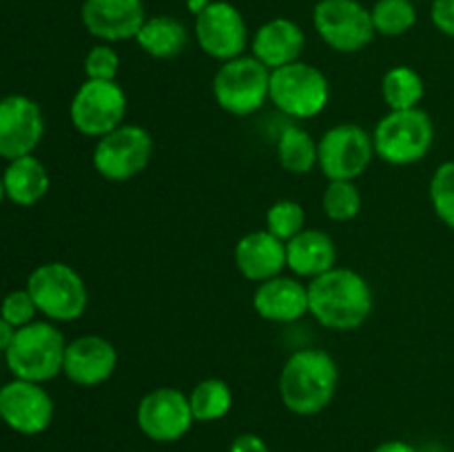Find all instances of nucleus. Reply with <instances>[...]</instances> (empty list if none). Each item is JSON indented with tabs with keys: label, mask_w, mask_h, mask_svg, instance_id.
I'll use <instances>...</instances> for the list:
<instances>
[{
	"label": "nucleus",
	"mask_w": 454,
	"mask_h": 452,
	"mask_svg": "<svg viewBox=\"0 0 454 452\" xmlns=\"http://www.w3.org/2000/svg\"><path fill=\"white\" fill-rule=\"evenodd\" d=\"M306 229V211L295 199H278L266 211V230L282 242L295 238Z\"/></svg>",
	"instance_id": "c756f323"
},
{
	"label": "nucleus",
	"mask_w": 454,
	"mask_h": 452,
	"mask_svg": "<svg viewBox=\"0 0 454 452\" xmlns=\"http://www.w3.org/2000/svg\"><path fill=\"white\" fill-rule=\"evenodd\" d=\"M375 158L372 133L359 124H335L317 140V167L328 182H355L368 171Z\"/></svg>",
	"instance_id": "9d476101"
},
{
	"label": "nucleus",
	"mask_w": 454,
	"mask_h": 452,
	"mask_svg": "<svg viewBox=\"0 0 454 452\" xmlns=\"http://www.w3.org/2000/svg\"><path fill=\"white\" fill-rule=\"evenodd\" d=\"M313 27L324 44L337 53H357L375 38L371 9L359 0H317Z\"/></svg>",
	"instance_id": "9b49d317"
},
{
	"label": "nucleus",
	"mask_w": 454,
	"mask_h": 452,
	"mask_svg": "<svg viewBox=\"0 0 454 452\" xmlns=\"http://www.w3.org/2000/svg\"><path fill=\"white\" fill-rule=\"evenodd\" d=\"M430 20L439 34L454 38V0H433Z\"/></svg>",
	"instance_id": "473e14b6"
},
{
	"label": "nucleus",
	"mask_w": 454,
	"mask_h": 452,
	"mask_svg": "<svg viewBox=\"0 0 454 452\" xmlns=\"http://www.w3.org/2000/svg\"><path fill=\"white\" fill-rule=\"evenodd\" d=\"M118 71L120 56L111 44H96L84 56V75H87V80H115Z\"/></svg>",
	"instance_id": "2f4dec72"
},
{
	"label": "nucleus",
	"mask_w": 454,
	"mask_h": 452,
	"mask_svg": "<svg viewBox=\"0 0 454 452\" xmlns=\"http://www.w3.org/2000/svg\"><path fill=\"white\" fill-rule=\"evenodd\" d=\"M65 350L67 339L60 328L49 319H35L18 328L4 362L13 379L47 384L62 372Z\"/></svg>",
	"instance_id": "7ed1b4c3"
},
{
	"label": "nucleus",
	"mask_w": 454,
	"mask_h": 452,
	"mask_svg": "<svg viewBox=\"0 0 454 452\" xmlns=\"http://www.w3.org/2000/svg\"><path fill=\"white\" fill-rule=\"evenodd\" d=\"M233 257L242 277L262 284L282 275L286 269V242L266 229L251 230L235 244Z\"/></svg>",
	"instance_id": "aec40b11"
},
{
	"label": "nucleus",
	"mask_w": 454,
	"mask_h": 452,
	"mask_svg": "<svg viewBox=\"0 0 454 452\" xmlns=\"http://www.w3.org/2000/svg\"><path fill=\"white\" fill-rule=\"evenodd\" d=\"M0 388H3V386H0Z\"/></svg>",
	"instance_id": "ea45409f"
},
{
	"label": "nucleus",
	"mask_w": 454,
	"mask_h": 452,
	"mask_svg": "<svg viewBox=\"0 0 454 452\" xmlns=\"http://www.w3.org/2000/svg\"><path fill=\"white\" fill-rule=\"evenodd\" d=\"M118 368V350L100 335H82L67 341L62 375L80 388H96L111 379Z\"/></svg>",
	"instance_id": "f3484780"
},
{
	"label": "nucleus",
	"mask_w": 454,
	"mask_h": 452,
	"mask_svg": "<svg viewBox=\"0 0 454 452\" xmlns=\"http://www.w3.org/2000/svg\"><path fill=\"white\" fill-rule=\"evenodd\" d=\"M253 308L264 322L293 323L309 313V286L284 273L270 277L257 284Z\"/></svg>",
	"instance_id": "a211bd4d"
},
{
	"label": "nucleus",
	"mask_w": 454,
	"mask_h": 452,
	"mask_svg": "<svg viewBox=\"0 0 454 452\" xmlns=\"http://www.w3.org/2000/svg\"><path fill=\"white\" fill-rule=\"evenodd\" d=\"M16 326H12V323L7 322V319L0 317V353H7L9 346H12L13 337H16Z\"/></svg>",
	"instance_id": "f704fd0d"
},
{
	"label": "nucleus",
	"mask_w": 454,
	"mask_h": 452,
	"mask_svg": "<svg viewBox=\"0 0 454 452\" xmlns=\"http://www.w3.org/2000/svg\"><path fill=\"white\" fill-rule=\"evenodd\" d=\"M25 288L34 297L35 308L53 323L75 322L89 306L87 282L65 261H44L27 277Z\"/></svg>",
	"instance_id": "20e7f679"
},
{
	"label": "nucleus",
	"mask_w": 454,
	"mask_h": 452,
	"mask_svg": "<svg viewBox=\"0 0 454 452\" xmlns=\"http://www.w3.org/2000/svg\"><path fill=\"white\" fill-rule=\"evenodd\" d=\"M322 208L331 222H350L362 211V193L348 180H333L324 189Z\"/></svg>",
	"instance_id": "cd10ccee"
},
{
	"label": "nucleus",
	"mask_w": 454,
	"mask_h": 452,
	"mask_svg": "<svg viewBox=\"0 0 454 452\" xmlns=\"http://www.w3.org/2000/svg\"><path fill=\"white\" fill-rule=\"evenodd\" d=\"M270 69L255 56L233 58L222 62L213 75V97L231 115H253L269 102Z\"/></svg>",
	"instance_id": "0eeeda50"
},
{
	"label": "nucleus",
	"mask_w": 454,
	"mask_h": 452,
	"mask_svg": "<svg viewBox=\"0 0 454 452\" xmlns=\"http://www.w3.org/2000/svg\"><path fill=\"white\" fill-rule=\"evenodd\" d=\"M195 43L213 60H233L248 44V27L242 12L226 0H213L195 16Z\"/></svg>",
	"instance_id": "ddd939ff"
},
{
	"label": "nucleus",
	"mask_w": 454,
	"mask_h": 452,
	"mask_svg": "<svg viewBox=\"0 0 454 452\" xmlns=\"http://www.w3.org/2000/svg\"><path fill=\"white\" fill-rule=\"evenodd\" d=\"M153 158V137L140 124H120L93 146V168L109 182H129L140 175Z\"/></svg>",
	"instance_id": "6e6552de"
},
{
	"label": "nucleus",
	"mask_w": 454,
	"mask_h": 452,
	"mask_svg": "<svg viewBox=\"0 0 454 452\" xmlns=\"http://www.w3.org/2000/svg\"><path fill=\"white\" fill-rule=\"evenodd\" d=\"M44 136V115L38 102L22 93L0 97V158L31 155Z\"/></svg>",
	"instance_id": "2eb2a0df"
},
{
	"label": "nucleus",
	"mask_w": 454,
	"mask_h": 452,
	"mask_svg": "<svg viewBox=\"0 0 454 452\" xmlns=\"http://www.w3.org/2000/svg\"><path fill=\"white\" fill-rule=\"evenodd\" d=\"M136 421L140 433L151 441H180L195 421L189 406V394L171 386H160L140 399Z\"/></svg>",
	"instance_id": "f8f14e48"
},
{
	"label": "nucleus",
	"mask_w": 454,
	"mask_h": 452,
	"mask_svg": "<svg viewBox=\"0 0 454 452\" xmlns=\"http://www.w3.org/2000/svg\"><path fill=\"white\" fill-rule=\"evenodd\" d=\"M428 195L434 215L454 230V160H446L434 168Z\"/></svg>",
	"instance_id": "c85d7f7f"
},
{
	"label": "nucleus",
	"mask_w": 454,
	"mask_h": 452,
	"mask_svg": "<svg viewBox=\"0 0 454 452\" xmlns=\"http://www.w3.org/2000/svg\"><path fill=\"white\" fill-rule=\"evenodd\" d=\"M372 144L377 158L393 167L421 162L434 144L433 118L421 106L388 111L372 129Z\"/></svg>",
	"instance_id": "39448f33"
},
{
	"label": "nucleus",
	"mask_w": 454,
	"mask_h": 452,
	"mask_svg": "<svg viewBox=\"0 0 454 452\" xmlns=\"http://www.w3.org/2000/svg\"><path fill=\"white\" fill-rule=\"evenodd\" d=\"M372 288L357 270L335 266L310 279L309 313L331 331H355L372 313Z\"/></svg>",
	"instance_id": "f257e3e1"
},
{
	"label": "nucleus",
	"mask_w": 454,
	"mask_h": 452,
	"mask_svg": "<svg viewBox=\"0 0 454 452\" xmlns=\"http://www.w3.org/2000/svg\"><path fill=\"white\" fill-rule=\"evenodd\" d=\"M229 452H270L269 443L253 433H242L231 441Z\"/></svg>",
	"instance_id": "72a5a7b5"
},
{
	"label": "nucleus",
	"mask_w": 454,
	"mask_h": 452,
	"mask_svg": "<svg viewBox=\"0 0 454 452\" xmlns=\"http://www.w3.org/2000/svg\"><path fill=\"white\" fill-rule=\"evenodd\" d=\"M136 43L146 56L155 60H171L186 49L189 31L184 22L173 16H151L137 31Z\"/></svg>",
	"instance_id": "5701e85b"
},
{
	"label": "nucleus",
	"mask_w": 454,
	"mask_h": 452,
	"mask_svg": "<svg viewBox=\"0 0 454 452\" xmlns=\"http://www.w3.org/2000/svg\"><path fill=\"white\" fill-rule=\"evenodd\" d=\"M269 100L288 118L310 120L328 106L331 84L317 66L297 60L270 71Z\"/></svg>",
	"instance_id": "423d86ee"
},
{
	"label": "nucleus",
	"mask_w": 454,
	"mask_h": 452,
	"mask_svg": "<svg viewBox=\"0 0 454 452\" xmlns=\"http://www.w3.org/2000/svg\"><path fill=\"white\" fill-rule=\"evenodd\" d=\"M411 3H419V0H411Z\"/></svg>",
	"instance_id": "58836bf2"
},
{
	"label": "nucleus",
	"mask_w": 454,
	"mask_h": 452,
	"mask_svg": "<svg viewBox=\"0 0 454 452\" xmlns=\"http://www.w3.org/2000/svg\"><path fill=\"white\" fill-rule=\"evenodd\" d=\"M146 18L142 0H84L80 7L84 29L106 44L136 40Z\"/></svg>",
	"instance_id": "dca6fc26"
},
{
	"label": "nucleus",
	"mask_w": 454,
	"mask_h": 452,
	"mask_svg": "<svg viewBox=\"0 0 454 452\" xmlns=\"http://www.w3.org/2000/svg\"><path fill=\"white\" fill-rule=\"evenodd\" d=\"M278 160L284 171L306 175L317 167V140L306 129L288 124L278 137Z\"/></svg>",
	"instance_id": "393cba45"
},
{
	"label": "nucleus",
	"mask_w": 454,
	"mask_h": 452,
	"mask_svg": "<svg viewBox=\"0 0 454 452\" xmlns=\"http://www.w3.org/2000/svg\"><path fill=\"white\" fill-rule=\"evenodd\" d=\"M372 452H417V450L412 443L402 441V439H390V441L380 443Z\"/></svg>",
	"instance_id": "c9c22d12"
},
{
	"label": "nucleus",
	"mask_w": 454,
	"mask_h": 452,
	"mask_svg": "<svg viewBox=\"0 0 454 452\" xmlns=\"http://www.w3.org/2000/svg\"><path fill=\"white\" fill-rule=\"evenodd\" d=\"M53 412L56 406L43 384L12 379L0 388V421L13 433L25 437L44 433L51 425Z\"/></svg>",
	"instance_id": "4468645a"
},
{
	"label": "nucleus",
	"mask_w": 454,
	"mask_h": 452,
	"mask_svg": "<svg viewBox=\"0 0 454 452\" xmlns=\"http://www.w3.org/2000/svg\"><path fill=\"white\" fill-rule=\"evenodd\" d=\"M71 124L84 137L111 133L127 118V93L118 80H84L69 105Z\"/></svg>",
	"instance_id": "1a4fd4ad"
},
{
	"label": "nucleus",
	"mask_w": 454,
	"mask_h": 452,
	"mask_svg": "<svg viewBox=\"0 0 454 452\" xmlns=\"http://www.w3.org/2000/svg\"><path fill=\"white\" fill-rule=\"evenodd\" d=\"M426 96V82L417 69L397 65L381 78V97L390 111L417 109Z\"/></svg>",
	"instance_id": "b1692460"
},
{
	"label": "nucleus",
	"mask_w": 454,
	"mask_h": 452,
	"mask_svg": "<svg viewBox=\"0 0 454 452\" xmlns=\"http://www.w3.org/2000/svg\"><path fill=\"white\" fill-rule=\"evenodd\" d=\"M306 47V34L291 18H270L257 27L251 38V56L270 71L301 60Z\"/></svg>",
	"instance_id": "6ab92c4d"
},
{
	"label": "nucleus",
	"mask_w": 454,
	"mask_h": 452,
	"mask_svg": "<svg viewBox=\"0 0 454 452\" xmlns=\"http://www.w3.org/2000/svg\"><path fill=\"white\" fill-rule=\"evenodd\" d=\"M375 34L399 38L417 25V7L411 0H377L371 9Z\"/></svg>",
	"instance_id": "bb28decb"
},
{
	"label": "nucleus",
	"mask_w": 454,
	"mask_h": 452,
	"mask_svg": "<svg viewBox=\"0 0 454 452\" xmlns=\"http://www.w3.org/2000/svg\"><path fill=\"white\" fill-rule=\"evenodd\" d=\"M38 308H35L34 297L29 295L27 288H16V291H9L7 295L0 300V317L7 319L12 326L22 328L27 323L35 322L38 317Z\"/></svg>",
	"instance_id": "7c9ffc66"
},
{
	"label": "nucleus",
	"mask_w": 454,
	"mask_h": 452,
	"mask_svg": "<svg viewBox=\"0 0 454 452\" xmlns=\"http://www.w3.org/2000/svg\"><path fill=\"white\" fill-rule=\"evenodd\" d=\"M3 184L4 198L9 202L16 207H34L47 195L51 177H49L47 167L31 153L9 160L3 171Z\"/></svg>",
	"instance_id": "4be33fe9"
},
{
	"label": "nucleus",
	"mask_w": 454,
	"mask_h": 452,
	"mask_svg": "<svg viewBox=\"0 0 454 452\" xmlns=\"http://www.w3.org/2000/svg\"><path fill=\"white\" fill-rule=\"evenodd\" d=\"M337 266L335 239L319 229H304L286 242V269L295 277L315 279Z\"/></svg>",
	"instance_id": "412c9836"
},
{
	"label": "nucleus",
	"mask_w": 454,
	"mask_h": 452,
	"mask_svg": "<svg viewBox=\"0 0 454 452\" xmlns=\"http://www.w3.org/2000/svg\"><path fill=\"white\" fill-rule=\"evenodd\" d=\"M3 199H7V198H4V184H3V173H0V204H3Z\"/></svg>",
	"instance_id": "4c0bfd02"
},
{
	"label": "nucleus",
	"mask_w": 454,
	"mask_h": 452,
	"mask_svg": "<svg viewBox=\"0 0 454 452\" xmlns=\"http://www.w3.org/2000/svg\"><path fill=\"white\" fill-rule=\"evenodd\" d=\"M340 386L337 362L322 348H301L284 362L279 399L293 415L313 417L333 403Z\"/></svg>",
	"instance_id": "f03ea898"
},
{
	"label": "nucleus",
	"mask_w": 454,
	"mask_h": 452,
	"mask_svg": "<svg viewBox=\"0 0 454 452\" xmlns=\"http://www.w3.org/2000/svg\"><path fill=\"white\" fill-rule=\"evenodd\" d=\"M189 406L193 412V419L200 424H213V421L224 419L233 408V393L229 384L217 377L198 381L189 393Z\"/></svg>",
	"instance_id": "a878e982"
},
{
	"label": "nucleus",
	"mask_w": 454,
	"mask_h": 452,
	"mask_svg": "<svg viewBox=\"0 0 454 452\" xmlns=\"http://www.w3.org/2000/svg\"><path fill=\"white\" fill-rule=\"evenodd\" d=\"M211 3L213 0H186V9H189L193 16H200V13H202Z\"/></svg>",
	"instance_id": "e433bc0d"
}]
</instances>
